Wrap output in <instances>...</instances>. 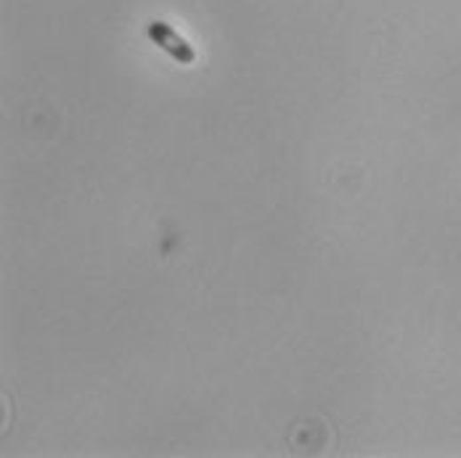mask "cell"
Masks as SVG:
<instances>
[{
    "instance_id": "1",
    "label": "cell",
    "mask_w": 461,
    "mask_h": 458,
    "mask_svg": "<svg viewBox=\"0 0 461 458\" xmlns=\"http://www.w3.org/2000/svg\"><path fill=\"white\" fill-rule=\"evenodd\" d=\"M147 32H149V37H152V43H156L164 53H170L178 64H183V67H188V64H194L196 61V53H194V48L170 27V24H164V21H149V27H147Z\"/></svg>"
}]
</instances>
